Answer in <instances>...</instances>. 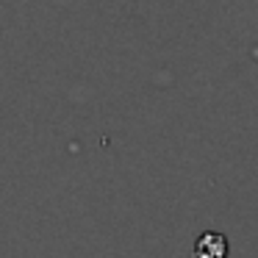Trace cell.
<instances>
[{"mask_svg": "<svg viewBox=\"0 0 258 258\" xmlns=\"http://www.w3.org/2000/svg\"><path fill=\"white\" fill-rule=\"evenodd\" d=\"M228 252H230L228 236L219 233V230H206L195 239L191 258H228Z\"/></svg>", "mask_w": 258, "mask_h": 258, "instance_id": "cell-1", "label": "cell"}]
</instances>
